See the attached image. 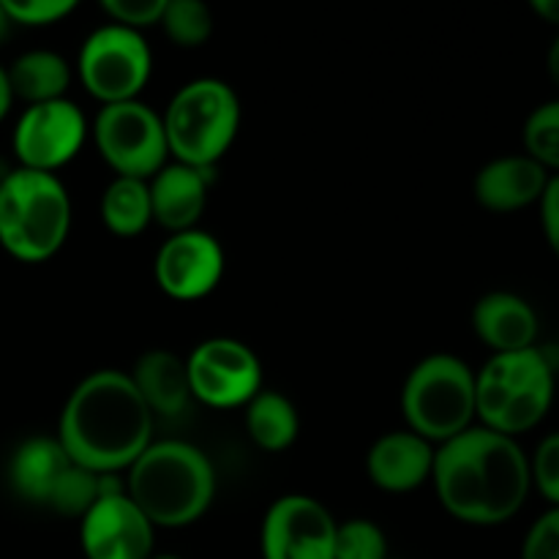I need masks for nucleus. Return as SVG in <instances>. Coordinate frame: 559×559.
Segmentation results:
<instances>
[{"label": "nucleus", "mask_w": 559, "mask_h": 559, "mask_svg": "<svg viewBox=\"0 0 559 559\" xmlns=\"http://www.w3.org/2000/svg\"><path fill=\"white\" fill-rule=\"evenodd\" d=\"M431 484L440 506L475 527L511 522L533 491L522 445L484 426H473L437 448Z\"/></svg>", "instance_id": "f257e3e1"}, {"label": "nucleus", "mask_w": 559, "mask_h": 559, "mask_svg": "<svg viewBox=\"0 0 559 559\" xmlns=\"http://www.w3.org/2000/svg\"><path fill=\"white\" fill-rule=\"evenodd\" d=\"M58 442L80 467L118 475L153 442V413L126 371H93L66 399Z\"/></svg>", "instance_id": "f03ea898"}, {"label": "nucleus", "mask_w": 559, "mask_h": 559, "mask_svg": "<svg viewBox=\"0 0 559 559\" xmlns=\"http://www.w3.org/2000/svg\"><path fill=\"white\" fill-rule=\"evenodd\" d=\"M126 495L153 527H189L213 506L216 469L211 459L189 442H151L129 467Z\"/></svg>", "instance_id": "7ed1b4c3"}, {"label": "nucleus", "mask_w": 559, "mask_h": 559, "mask_svg": "<svg viewBox=\"0 0 559 559\" xmlns=\"http://www.w3.org/2000/svg\"><path fill=\"white\" fill-rule=\"evenodd\" d=\"M71 229V200L58 175L11 169L0 178V246L20 262H47Z\"/></svg>", "instance_id": "20e7f679"}, {"label": "nucleus", "mask_w": 559, "mask_h": 559, "mask_svg": "<svg viewBox=\"0 0 559 559\" xmlns=\"http://www.w3.org/2000/svg\"><path fill=\"white\" fill-rule=\"evenodd\" d=\"M557 377L540 347L491 355L475 374V418L484 429L516 440L549 415Z\"/></svg>", "instance_id": "39448f33"}, {"label": "nucleus", "mask_w": 559, "mask_h": 559, "mask_svg": "<svg viewBox=\"0 0 559 559\" xmlns=\"http://www.w3.org/2000/svg\"><path fill=\"white\" fill-rule=\"evenodd\" d=\"M169 156L197 169H213L240 129L238 93L216 76L191 80L169 98L162 115Z\"/></svg>", "instance_id": "423d86ee"}, {"label": "nucleus", "mask_w": 559, "mask_h": 559, "mask_svg": "<svg viewBox=\"0 0 559 559\" xmlns=\"http://www.w3.org/2000/svg\"><path fill=\"white\" fill-rule=\"evenodd\" d=\"M402 415L407 429L431 445L473 429L475 371L456 355H429L404 380Z\"/></svg>", "instance_id": "0eeeda50"}, {"label": "nucleus", "mask_w": 559, "mask_h": 559, "mask_svg": "<svg viewBox=\"0 0 559 559\" xmlns=\"http://www.w3.org/2000/svg\"><path fill=\"white\" fill-rule=\"evenodd\" d=\"M93 142L118 178L151 180L169 158L162 115L140 98L104 104L93 120Z\"/></svg>", "instance_id": "6e6552de"}, {"label": "nucleus", "mask_w": 559, "mask_h": 559, "mask_svg": "<svg viewBox=\"0 0 559 559\" xmlns=\"http://www.w3.org/2000/svg\"><path fill=\"white\" fill-rule=\"evenodd\" d=\"M76 71L93 98L104 104L134 102L151 82L153 55L142 33L102 25L82 41Z\"/></svg>", "instance_id": "1a4fd4ad"}, {"label": "nucleus", "mask_w": 559, "mask_h": 559, "mask_svg": "<svg viewBox=\"0 0 559 559\" xmlns=\"http://www.w3.org/2000/svg\"><path fill=\"white\" fill-rule=\"evenodd\" d=\"M191 399L213 409L246 407L262 391V364L238 338H205L186 360Z\"/></svg>", "instance_id": "9d476101"}, {"label": "nucleus", "mask_w": 559, "mask_h": 559, "mask_svg": "<svg viewBox=\"0 0 559 559\" xmlns=\"http://www.w3.org/2000/svg\"><path fill=\"white\" fill-rule=\"evenodd\" d=\"M87 136V120L82 109L69 98L33 104L20 115L14 126L16 158L22 169L55 175L82 151Z\"/></svg>", "instance_id": "9b49d317"}, {"label": "nucleus", "mask_w": 559, "mask_h": 559, "mask_svg": "<svg viewBox=\"0 0 559 559\" xmlns=\"http://www.w3.org/2000/svg\"><path fill=\"white\" fill-rule=\"evenodd\" d=\"M338 522L309 495H284L262 519V559H333Z\"/></svg>", "instance_id": "f8f14e48"}, {"label": "nucleus", "mask_w": 559, "mask_h": 559, "mask_svg": "<svg viewBox=\"0 0 559 559\" xmlns=\"http://www.w3.org/2000/svg\"><path fill=\"white\" fill-rule=\"evenodd\" d=\"M153 276L158 289L175 300H200L218 287L224 276V249L205 229L169 235L156 251Z\"/></svg>", "instance_id": "ddd939ff"}, {"label": "nucleus", "mask_w": 559, "mask_h": 559, "mask_svg": "<svg viewBox=\"0 0 559 559\" xmlns=\"http://www.w3.org/2000/svg\"><path fill=\"white\" fill-rule=\"evenodd\" d=\"M80 544L87 559H151L156 527L123 491L102 497L82 516Z\"/></svg>", "instance_id": "4468645a"}, {"label": "nucleus", "mask_w": 559, "mask_h": 559, "mask_svg": "<svg viewBox=\"0 0 559 559\" xmlns=\"http://www.w3.org/2000/svg\"><path fill=\"white\" fill-rule=\"evenodd\" d=\"M435 451L437 448L431 442L409 429L388 431L366 453V473L377 489L407 495L431 478Z\"/></svg>", "instance_id": "2eb2a0df"}, {"label": "nucleus", "mask_w": 559, "mask_h": 559, "mask_svg": "<svg viewBox=\"0 0 559 559\" xmlns=\"http://www.w3.org/2000/svg\"><path fill=\"white\" fill-rule=\"evenodd\" d=\"M551 175L527 153L500 156L478 169L473 194L480 207L491 213H516L530 205H538L549 186Z\"/></svg>", "instance_id": "dca6fc26"}, {"label": "nucleus", "mask_w": 559, "mask_h": 559, "mask_svg": "<svg viewBox=\"0 0 559 559\" xmlns=\"http://www.w3.org/2000/svg\"><path fill=\"white\" fill-rule=\"evenodd\" d=\"M213 169H197L189 164L167 162L151 180V207L153 222L169 229V235L197 229L207 205V186Z\"/></svg>", "instance_id": "f3484780"}, {"label": "nucleus", "mask_w": 559, "mask_h": 559, "mask_svg": "<svg viewBox=\"0 0 559 559\" xmlns=\"http://www.w3.org/2000/svg\"><path fill=\"white\" fill-rule=\"evenodd\" d=\"M473 331L495 355L533 349L538 338V314L513 293H489L473 306Z\"/></svg>", "instance_id": "a211bd4d"}, {"label": "nucleus", "mask_w": 559, "mask_h": 559, "mask_svg": "<svg viewBox=\"0 0 559 559\" xmlns=\"http://www.w3.org/2000/svg\"><path fill=\"white\" fill-rule=\"evenodd\" d=\"M71 464L74 462L58 437H31L16 448L9 462L11 489L31 506L47 508Z\"/></svg>", "instance_id": "6ab92c4d"}, {"label": "nucleus", "mask_w": 559, "mask_h": 559, "mask_svg": "<svg viewBox=\"0 0 559 559\" xmlns=\"http://www.w3.org/2000/svg\"><path fill=\"white\" fill-rule=\"evenodd\" d=\"M129 377L140 391L142 402L153 413V418L156 415L175 418V415H183L189 409L191 385L186 360H180L169 349H147L145 355H140Z\"/></svg>", "instance_id": "aec40b11"}, {"label": "nucleus", "mask_w": 559, "mask_h": 559, "mask_svg": "<svg viewBox=\"0 0 559 559\" xmlns=\"http://www.w3.org/2000/svg\"><path fill=\"white\" fill-rule=\"evenodd\" d=\"M5 76H9L11 96L25 102L27 107L66 98V93L71 87L69 60L63 55L52 52V49H31V52H22L5 69Z\"/></svg>", "instance_id": "412c9836"}, {"label": "nucleus", "mask_w": 559, "mask_h": 559, "mask_svg": "<svg viewBox=\"0 0 559 559\" xmlns=\"http://www.w3.org/2000/svg\"><path fill=\"white\" fill-rule=\"evenodd\" d=\"M246 431H249V440L262 451H287L298 440V409L284 393L260 391L246 404Z\"/></svg>", "instance_id": "4be33fe9"}, {"label": "nucleus", "mask_w": 559, "mask_h": 559, "mask_svg": "<svg viewBox=\"0 0 559 559\" xmlns=\"http://www.w3.org/2000/svg\"><path fill=\"white\" fill-rule=\"evenodd\" d=\"M102 222L118 238H136L153 222L147 180L115 178L102 194Z\"/></svg>", "instance_id": "5701e85b"}, {"label": "nucleus", "mask_w": 559, "mask_h": 559, "mask_svg": "<svg viewBox=\"0 0 559 559\" xmlns=\"http://www.w3.org/2000/svg\"><path fill=\"white\" fill-rule=\"evenodd\" d=\"M162 31L173 44L183 49L202 47L213 33V14L202 0H167Z\"/></svg>", "instance_id": "b1692460"}, {"label": "nucleus", "mask_w": 559, "mask_h": 559, "mask_svg": "<svg viewBox=\"0 0 559 559\" xmlns=\"http://www.w3.org/2000/svg\"><path fill=\"white\" fill-rule=\"evenodd\" d=\"M524 153L546 173L559 175V98L546 102L524 120Z\"/></svg>", "instance_id": "393cba45"}, {"label": "nucleus", "mask_w": 559, "mask_h": 559, "mask_svg": "<svg viewBox=\"0 0 559 559\" xmlns=\"http://www.w3.org/2000/svg\"><path fill=\"white\" fill-rule=\"evenodd\" d=\"M102 475L104 473H93V469L80 467V464H71L47 508L60 513V516L82 519L102 500Z\"/></svg>", "instance_id": "a878e982"}, {"label": "nucleus", "mask_w": 559, "mask_h": 559, "mask_svg": "<svg viewBox=\"0 0 559 559\" xmlns=\"http://www.w3.org/2000/svg\"><path fill=\"white\" fill-rule=\"evenodd\" d=\"M333 559H388V538L369 519L338 524Z\"/></svg>", "instance_id": "bb28decb"}, {"label": "nucleus", "mask_w": 559, "mask_h": 559, "mask_svg": "<svg viewBox=\"0 0 559 559\" xmlns=\"http://www.w3.org/2000/svg\"><path fill=\"white\" fill-rule=\"evenodd\" d=\"M530 480L551 508H559V431L535 448L530 459Z\"/></svg>", "instance_id": "cd10ccee"}, {"label": "nucleus", "mask_w": 559, "mask_h": 559, "mask_svg": "<svg viewBox=\"0 0 559 559\" xmlns=\"http://www.w3.org/2000/svg\"><path fill=\"white\" fill-rule=\"evenodd\" d=\"M76 9L74 0H3L11 25L47 27L63 22Z\"/></svg>", "instance_id": "c85d7f7f"}, {"label": "nucleus", "mask_w": 559, "mask_h": 559, "mask_svg": "<svg viewBox=\"0 0 559 559\" xmlns=\"http://www.w3.org/2000/svg\"><path fill=\"white\" fill-rule=\"evenodd\" d=\"M102 9L112 20V25L140 33L142 27H153L162 22L167 0H104Z\"/></svg>", "instance_id": "c756f323"}, {"label": "nucleus", "mask_w": 559, "mask_h": 559, "mask_svg": "<svg viewBox=\"0 0 559 559\" xmlns=\"http://www.w3.org/2000/svg\"><path fill=\"white\" fill-rule=\"evenodd\" d=\"M522 559H559V508L535 519L524 535Z\"/></svg>", "instance_id": "7c9ffc66"}, {"label": "nucleus", "mask_w": 559, "mask_h": 559, "mask_svg": "<svg viewBox=\"0 0 559 559\" xmlns=\"http://www.w3.org/2000/svg\"><path fill=\"white\" fill-rule=\"evenodd\" d=\"M540 227H544L546 243L559 260V175H551L544 197H540Z\"/></svg>", "instance_id": "2f4dec72"}, {"label": "nucleus", "mask_w": 559, "mask_h": 559, "mask_svg": "<svg viewBox=\"0 0 559 559\" xmlns=\"http://www.w3.org/2000/svg\"><path fill=\"white\" fill-rule=\"evenodd\" d=\"M533 11L546 22V25L559 27V0H533Z\"/></svg>", "instance_id": "473e14b6"}, {"label": "nucleus", "mask_w": 559, "mask_h": 559, "mask_svg": "<svg viewBox=\"0 0 559 559\" xmlns=\"http://www.w3.org/2000/svg\"><path fill=\"white\" fill-rule=\"evenodd\" d=\"M11 104H14V96H11L9 76H5V69L0 66V123H3V118L9 115Z\"/></svg>", "instance_id": "72a5a7b5"}, {"label": "nucleus", "mask_w": 559, "mask_h": 559, "mask_svg": "<svg viewBox=\"0 0 559 559\" xmlns=\"http://www.w3.org/2000/svg\"><path fill=\"white\" fill-rule=\"evenodd\" d=\"M546 71H549V80L559 87V33L555 41H551L549 55H546Z\"/></svg>", "instance_id": "f704fd0d"}, {"label": "nucleus", "mask_w": 559, "mask_h": 559, "mask_svg": "<svg viewBox=\"0 0 559 559\" xmlns=\"http://www.w3.org/2000/svg\"><path fill=\"white\" fill-rule=\"evenodd\" d=\"M540 353H544L546 364H549V369L555 371V377H559V342L551 344V347H540Z\"/></svg>", "instance_id": "c9c22d12"}, {"label": "nucleus", "mask_w": 559, "mask_h": 559, "mask_svg": "<svg viewBox=\"0 0 559 559\" xmlns=\"http://www.w3.org/2000/svg\"><path fill=\"white\" fill-rule=\"evenodd\" d=\"M9 27H11V22H9V16H5L3 3H0V41H3V38H5V33H9Z\"/></svg>", "instance_id": "e433bc0d"}, {"label": "nucleus", "mask_w": 559, "mask_h": 559, "mask_svg": "<svg viewBox=\"0 0 559 559\" xmlns=\"http://www.w3.org/2000/svg\"><path fill=\"white\" fill-rule=\"evenodd\" d=\"M151 559H180V557H175V555H153Z\"/></svg>", "instance_id": "4c0bfd02"}]
</instances>
